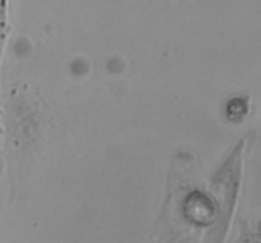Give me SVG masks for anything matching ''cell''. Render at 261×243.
I'll list each match as a JSON object with an SVG mask.
<instances>
[{
	"label": "cell",
	"mask_w": 261,
	"mask_h": 243,
	"mask_svg": "<svg viewBox=\"0 0 261 243\" xmlns=\"http://www.w3.org/2000/svg\"><path fill=\"white\" fill-rule=\"evenodd\" d=\"M3 10H4V0H0V42H2V31H3Z\"/></svg>",
	"instance_id": "cell-2"
},
{
	"label": "cell",
	"mask_w": 261,
	"mask_h": 243,
	"mask_svg": "<svg viewBox=\"0 0 261 243\" xmlns=\"http://www.w3.org/2000/svg\"><path fill=\"white\" fill-rule=\"evenodd\" d=\"M245 112H246V106H245V103L241 99H233L229 103L228 114L231 119H240Z\"/></svg>",
	"instance_id": "cell-1"
}]
</instances>
